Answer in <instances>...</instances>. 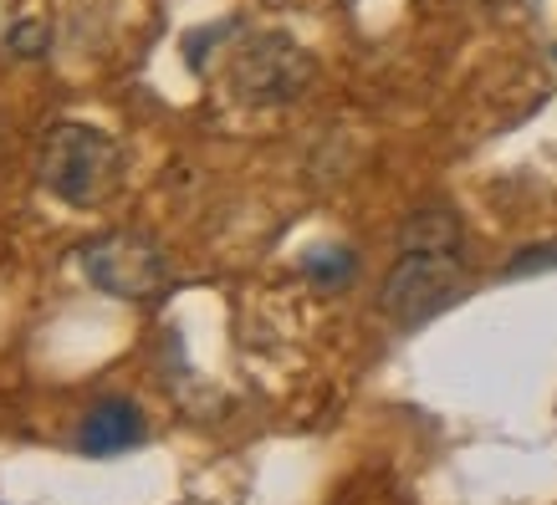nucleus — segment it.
<instances>
[{
    "instance_id": "nucleus-4",
    "label": "nucleus",
    "mask_w": 557,
    "mask_h": 505,
    "mask_svg": "<svg viewBox=\"0 0 557 505\" xmlns=\"http://www.w3.org/2000/svg\"><path fill=\"white\" fill-rule=\"evenodd\" d=\"M307 83H312V56L282 31L251 36L231 56V92L251 108H276V102L302 98Z\"/></svg>"
},
{
    "instance_id": "nucleus-6",
    "label": "nucleus",
    "mask_w": 557,
    "mask_h": 505,
    "mask_svg": "<svg viewBox=\"0 0 557 505\" xmlns=\"http://www.w3.org/2000/svg\"><path fill=\"white\" fill-rule=\"evenodd\" d=\"M302 270L318 281V287H343V281L354 276V255L348 251H312L302 261Z\"/></svg>"
},
{
    "instance_id": "nucleus-3",
    "label": "nucleus",
    "mask_w": 557,
    "mask_h": 505,
    "mask_svg": "<svg viewBox=\"0 0 557 505\" xmlns=\"http://www.w3.org/2000/svg\"><path fill=\"white\" fill-rule=\"evenodd\" d=\"M77 255H83V276L102 296L159 302L170 291V261L144 230H108V236L87 240Z\"/></svg>"
},
{
    "instance_id": "nucleus-2",
    "label": "nucleus",
    "mask_w": 557,
    "mask_h": 505,
    "mask_svg": "<svg viewBox=\"0 0 557 505\" xmlns=\"http://www.w3.org/2000/svg\"><path fill=\"white\" fill-rule=\"evenodd\" d=\"M466 296V266L456 251H424V245H399V261L384 281V306L388 321L399 327H420V321L440 317L445 306H456Z\"/></svg>"
},
{
    "instance_id": "nucleus-1",
    "label": "nucleus",
    "mask_w": 557,
    "mask_h": 505,
    "mask_svg": "<svg viewBox=\"0 0 557 505\" xmlns=\"http://www.w3.org/2000/svg\"><path fill=\"white\" fill-rule=\"evenodd\" d=\"M41 185L62 204L92 210L102 204L123 179V149L113 134H102L92 123H57L41 143Z\"/></svg>"
},
{
    "instance_id": "nucleus-5",
    "label": "nucleus",
    "mask_w": 557,
    "mask_h": 505,
    "mask_svg": "<svg viewBox=\"0 0 557 505\" xmlns=\"http://www.w3.org/2000/svg\"><path fill=\"white\" fill-rule=\"evenodd\" d=\"M138 439H144V414H138V404H128V399H102V404L87 408L77 450L92 459H108V455H123Z\"/></svg>"
},
{
    "instance_id": "nucleus-7",
    "label": "nucleus",
    "mask_w": 557,
    "mask_h": 505,
    "mask_svg": "<svg viewBox=\"0 0 557 505\" xmlns=\"http://www.w3.org/2000/svg\"><path fill=\"white\" fill-rule=\"evenodd\" d=\"M11 41L21 47V56H41V51H47V41H51V31H47V26H21Z\"/></svg>"
}]
</instances>
